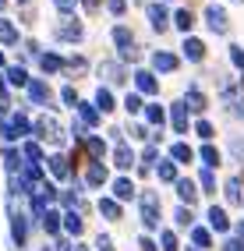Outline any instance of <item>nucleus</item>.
<instances>
[{
  "mask_svg": "<svg viewBox=\"0 0 244 251\" xmlns=\"http://www.w3.org/2000/svg\"><path fill=\"white\" fill-rule=\"evenodd\" d=\"M124 110L131 113V117H135V113H142V110H145L142 96H138V92H127V96H124Z\"/></svg>",
  "mask_w": 244,
  "mask_h": 251,
  "instance_id": "nucleus-39",
  "label": "nucleus"
},
{
  "mask_svg": "<svg viewBox=\"0 0 244 251\" xmlns=\"http://www.w3.org/2000/svg\"><path fill=\"white\" fill-rule=\"evenodd\" d=\"M145 121H149V124H156V127H163L167 113H163V106H159V103H149V106H145Z\"/></svg>",
  "mask_w": 244,
  "mask_h": 251,
  "instance_id": "nucleus-35",
  "label": "nucleus"
},
{
  "mask_svg": "<svg viewBox=\"0 0 244 251\" xmlns=\"http://www.w3.org/2000/svg\"><path fill=\"white\" fill-rule=\"evenodd\" d=\"M22 163H43V149L36 142H25L22 145Z\"/></svg>",
  "mask_w": 244,
  "mask_h": 251,
  "instance_id": "nucleus-34",
  "label": "nucleus"
},
{
  "mask_svg": "<svg viewBox=\"0 0 244 251\" xmlns=\"http://www.w3.org/2000/svg\"><path fill=\"white\" fill-rule=\"evenodd\" d=\"M234 233H237V241H244V223H237V226H234Z\"/></svg>",
  "mask_w": 244,
  "mask_h": 251,
  "instance_id": "nucleus-57",
  "label": "nucleus"
},
{
  "mask_svg": "<svg viewBox=\"0 0 244 251\" xmlns=\"http://www.w3.org/2000/svg\"><path fill=\"white\" fill-rule=\"evenodd\" d=\"M106 166L103 163H89V170H85V184H89V188H103V184H106Z\"/></svg>",
  "mask_w": 244,
  "mask_h": 251,
  "instance_id": "nucleus-16",
  "label": "nucleus"
},
{
  "mask_svg": "<svg viewBox=\"0 0 244 251\" xmlns=\"http://www.w3.org/2000/svg\"><path fill=\"white\" fill-rule=\"evenodd\" d=\"M177 184V195H181V205H195V202H198V188H195V180H188V177H177L173 180Z\"/></svg>",
  "mask_w": 244,
  "mask_h": 251,
  "instance_id": "nucleus-9",
  "label": "nucleus"
},
{
  "mask_svg": "<svg viewBox=\"0 0 244 251\" xmlns=\"http://www.w3.org/2000/svg\"><path fill=\"white\" fill-rule=\"evenodd\" d=\"M145 11H149V25L156 32H167V25H170V11L167 7H163V4H149Z\"/></svg>",
  "mask_w": 244,
  "mask_h": 251,
  "instance_id": "nucleus-12",
  "label": "nucleus"
},
{
  "mask_svg": "<svg viewBox=\"0 0 244 251\" xmlns=\"http://www.w3.org/2000/svg\"><path fill=\"white\" fill-rule=\"evenodd\" d=\"M7 81H11V85H28V71L25 68H18V64H14V68H7Z\"/></svg>",
  "mask_w": 244,
  "mask_h": 251,
  "instance_id": "nucleus-37",
  "label": "nucleus"
},
{
  "mask_svg": "<svg viewBox=\"0 0 244 251\" xmlns=\"http://www.w3.org/2000/svg\"><path fill=\"white\" fill-rule=\"evenodd\" d=\"M39 226L50 233V237H57V233H60V216H57L53 209H46V212L39 216Z\"/></svg>",
  "mask_w": 244,
  "mask_h": 251,
  "instance_id": "nucleus-24",
  "label": "nucleus"
},
{
  "mask_svg": "<svg viewBox=\"0 0 244 251\" xmlns=\"http://www.w3.org/2000/svg\"><path fill=\"white\" fill-rule=\"evenodd\" d=\"M205 220H209V226H213L216 233H226V230H230V220H226V212H223L220 205H209Z\"/></svg>",
  "mask_w": 244,
  "mask_h": 251,
  "instance_id": "nucleus-13",
  "label": "nucleus"
},
{
  "mask_svg": "<svg viewBox=\"0 0 244 251\" xmlns=\"http://www.w3.org/2000/svg\"><path fill=\"white\" fill-rule=\"evenodd\" d=\"M4 166H7V174H14L22 166V152H18V149H4Z\"/></svg>",
  "mask_w": 244,
  "mask_h": 251,
  "instance_id": "nucleus-40",
  "label": "nucleus"
},
{
  "mask_svg": "<svg viewBox=\"0 0 244 251\" xmlns=\"http://www.w3.org/2000/svg\"><path fill=\"white\" fill-rule=\"evenodd\" d=\"M156 177H159L163 184H173V180H177V163H170V159H163V163L156 166Z\"/></svg>",
  "mask_w": 244,
  "mask_h": 251,
  "instance_id": "nucleus-29",
  "label": "nucleus"
},
{
  "mask_svg": "<svg viewBox=\"0 0 244 251\" xmlns=\"http://www.w3.org/2000/svg\"><path fill=\"white\" fill-rule=\"evenodd\" d=\"M4 4H7V0H0V11H4Z\"/></svg>",
  "mask_w": 244,
  "mask_h": 251,
  "instance_id": "nucleus-61",
  "label": "nucleus"
},
{
  "mask_svg": "<svg viewBox=\"0 0 244 251\" xmlns=\"http://www.w3.org/2000/svg\"><path fill=\"white\" fill-rule=\"evenodd\" d=\"M135 89H138V96H156L159 92V78L152 71H135Z\"/></svg>",
  "mask_w": 244,
  "mask_h": 251,
  "instance_id": "nucleus-8",
  "label": "nucleus"
},
{
  "mask_svg": "<svg viewBox=\"0 0 244 251\" xmlns=\"http://www.w3.org/2000/svg\"><path fill=\"white\" fill-rule=\"evenodd\" d=\"M131 138H149L145 135V124H131Z\"/></svg>",
  "mask_w": 244,
  "mask_h": 251,
  "instance_id": "nucleus-54",
  "label": "nucleus"
},
{
  "mask_svg": "<svg viewBox=\"0 0 244 251\" xmlns=\"http://www.w3.org/2000/svg\"><path fill=\"white\" fill-rule=\"evenodd\" d=\"M18 4H28V0H18Z\"/></svg>",
  "mask_w": 244,
  "mask_h": 251,
  "instance_id": "nucleus-62",
  "label": "nucleus"
},
{
  "mask_svg": "<svg viewBox=\"0 0 244 251\" xmlns=\"http://www.w3.org/2000/svg\"><path fill=\"white\" fill-rule=\"evenodd\" d=\"M39 68H43L46 75H57V71L64 68V60H60L57 53H43V57H39Z\"/></svg>",
  "mask_w": 244,
  "mask_h": 251,
  "instance_id": "nucleus-32",
  "label": "nucleus"
},
{
  "mask_svg": "<svg viewBox=\"0 0 244 251\" xmlns=\"http://www.w3.org/2000/svg\"><path fill=\"white\" fill-rule=\"evenodd\" d=\"M0 68H4V53H0Z\"/></svg>",
  "mask_w": 244,
  "mask_h": 251,
  "instance_id": "nucleus-60",
  "label": "nucleus"
},
{
  "mask_svg": "<svg viewBox=\"0 0 244 251\" xmlns=\"http://www.w3.org/2000/svg\"><path fill=\"white\" fill-rule=\"evenodd\" d=\"M138 212H142V226H145V230H159V212H163V205H159V195H156V191H142V195H138Z\"/></svg>",
  "mask_w": 244,
  "mask_h": 251,
  "instance_id": "nucleus-2",
  "label": "nucleus"
},
{
  "mask_svg": "<svg viewBox=\"0 0 244 251\" xmlns=\"http://www.w3.org/2000/svg\"><path fill=\"white\" fill-rule=\"evenodd\" d=\"M124 7H127V0H106V11L113 14V18H121V14H124Z\"/></svg>",
  "mask_w": 244,
  "mask_h": 251,
  "instance_id": "nucleus-45",
  "label": "nucleus"
},
{
  "mask_svg": "<svg viewBox=\"0 0 244 251\" xmlns=\"http://www.w3.org/2000/svg\"><path fill=\"white\" fill-rule=\"evenodd\" d=\"M138 248H142V251H159V244H156L152 237H138Z\"/></svg>",
  "mask_w": 244,
  "mask_h": 251,
  "instance_id": "nucleus-53",
  "label": "nucleus"
},
{
  "mask_svg": "<svg viewBox=\"0 0 244 251\" xmlns=\"http://www.w3.org/2000/svg\"><path fill=\"white\" fill-rule=\"evenodd\" d=\"M46 163H50V174H53V177H74V174H71V166H68V156H60V152H57V156L46 159Z\"/></svg>",
  "mask_w": 244,
  "mask_h": 251,
  "instance_id": "nucleus-25",
  "label": "nucleus"
},
{
  "mask_svg": "<svg viewBox=\"0 0 244 251\" xmlns=\"http://www.w3.org/2000/svg\"><path fill=\"white\" fill-rule=\"evenodd\" d=\"M223 251H244V241H226Z\"/></svg>",
  "mask_w": 244,
  "mask_h": 251,
  "instance_id": "nucleus-55",
  "label": "nucleus"
},
{
  "mask_svg": "<svg viewBox=\"0 0 244 251\" xmlns=\"http://www.w3.org/2000/svg\"><path fill=\"white\" fill-rule=\"evenodd\" d=\"M195 159V152H191V145L188 142H177V145H170V163H177V166H181V163H191Z\"/></svg>",
  "mask_w": 244,
  "mask_h": 251,
  "instance_id": "nucleus-22",
  "label": "nucleus"
},
{
  "mask_svg": "<svg viewBox=\"0 0 244 251\" xmlns=\"http://www.w3.org/2000/svg\"><path fill=\"white\" fill-rule=\"evenodd\" d=\"M96 248H99V251H113V241L106 237V233H99V237H96Z\"/></svg>",
  "mask_w": 244,
  "mask_h": 251,
  "instance_id": "nucleus-52",
  "label": "nucleus"
},
{
  "mask_svg": "<svg viewBox=\"0 0 244 251\" xmlns=\"http://www.w3.org/2000/svg\"><path fill=\"white\" fill-rule=\"evenodd\" d=\"M64 230H68V233H71V237H78V233H81V230H85V220H81V216H78V212L71 209L68 216H64Z\"/></svg>",
  "mask_w": 244,
  "mask_h": 251,
  "instance_id": "nucleus-28",
  "label": "nucleus"
},
{
  "mask_svg": "<svg viewBox=\"0 0 244 251\" xmlns=\"http://www.w3.org/2000/svg\"><path fill=\"white\" fill-rule=\"evenodd\" d=\"M181 50H184V57H188L191 64H202V60H205V43H202V39H191V36H188Z\"/></svg>",
  "mask_w": 244,
  "mask_h": 251,
  "instance_id": "nucleus-14",
  "label": "nucleus"
},
{
  "mask_svg": "<svg viewBox=\"0 0 244 251\" xmlns=\"http://www.w3.org/2000/svg\"><path fill=\"white\" fill-rule=\"evenodd\" d=\"M60 99H64V106L74 110V106H78V92H74V85H64V89H60Z\"/></svg>",
  "mask_w": 244,
  "mask_h": 251,
  "instance_id": "nucleus-43",
  "label": "nucleus"
},
{
  "mask_svg": "<svg viewBox=\"0 0 244 251\" xmlns=\"http://www.w3.org/2000/svg\"><path fill=\"white\" fill-rule=\"evenodd\" d=\"M173 25L181 28V32H191V25H195V14H191L188 7H181V11L173 14Z\"/></svg>",
  "mask_w": 244,
  "mask_h": 251,
  "instance_id": "nucleus-36",
  "label": "nucleus"
},
{
  "mask_svg": "<svg viewBox=\"0 0 244 251\" xmlns=\"http://www.w3.org/2000/svg\"><path fill=\"white\" fill-rule=\"evenodd\" d=\"M191 251H195V248H191Z\"/></svg>",
  "mask_w": 244,
  "mask_h": 251,
  "instance_id": "nucleus-64",
  "label": "nucleus"
},
{
  "mask_svg": "<svg viewBox=\"0 0 244 251\" xmlns=\"http://www.w3.org/2000/svg\"><path fill=\"white\" fill-rule=\"evenodd\" d=\"M170 121H173V131H177V135H188V106H184V103H173V106H170Z\"/></svg>",
  "mask_w": 244,
  "mask_h": 251,
  "instance_id": "nucleus-15",
  "label": "nucleus"
},
{
  "mask_svg": "<svg viewBox=\"0 0 244 251\" xmlns=\"http://www.w3.org/2000/svg\"><path fill=\"white\" fill-rule=\"evenodd\" d=\"M191 241H195V251H209V244H213V233L202 230V226H191Z\"/></svg>",
  "mask_w": 244,
  "mask_h": 251,
  "instance_id": "nucleus-26",
  "label": "nucleus"
},
{
  "mask_svg": "<svg viewBox=\"0 0 244 251\" xmlns=\"http://www.w3.org/2000/svg\"><path fill=\"white\" fill-rule=\"evenodd\" d=\"M198 156H202V163H205V170L220 166V159H223V156H220V149H216V145H209V142L202 145V152H198Z\"/></svg>",
  "mask_w": 244,
  "mask_h": 251,
  "instance_id": "nucleus-27",
  "label": "nucleus"
},
{
  "mask_svg": "<svg viewBox=\"0 0 244 251\" xmlns=\"http://www.w3.org/2000/svg\"><path fill=\"white\" fill-rule=\"evenodd\" d=\"M156 156H159V149H156V142H152V145H145V152H142V163H152Z\"/></svg>",
  "mask_w": 244,
  "mask_h": 251,
  "instance_id": "nucleus-51",
  "label": "nucleus"
},
{
  "mask_svg": "<svg viewBox=\"0 0 244 251\" xmlns=\"http://www.w3.org/2000/svg\"><path fill=\"white\" fill-rule=\"evenodd\" d=\"M46 251H50V248H46Z\"/></svg>",
  "mask_w": 244,
  "mask_h": 251,
  "instance_id": "nucleus-63",
  "label": "nucleus"
},
{
  "mask_svg": "<svg viewBox=\"0 0 244 251\" xmlns=\"http://www.w3.org/2000/svg\"><path fill=\"white\" fill-rule=\"evenodd\" d=\"M96 110H99V113H110L113 106H117V103H113V92L110 89H99V92H96V103H92Z\"/></svg>",
  "mask_w": 244,
  "mask_h": 251,
  "instance_id": "nucleus-30",
  "label": "nucleus"
},
{
  "mask_svg": "<svg viewBox=\"0 0 244 251\" xmlns=\"http://www.w3.org/2000/svg\"><path fill=\"white\" fill-rule=\"evenodd\" d=\"M71 138H74V142L85 138V124H81V121H71Z\"/></svg>",
  "mask_w": 244,
  "mask_h": 251,
  "instance_id": "nucleus-48",
  "label": "nucleus"
},
{
  "mask_svg": "<svg viewBox=\"0 0 244 251\" xmlns=\"http://www.w3.org/2000/svg\"><path fill=\"white\" fill-rule=\"evenodd\" d=\"M113 43H117V50H121V53H124V50H131V46H135L131 28H127V25H117V28H113Z\"/></svg>",
  "mask_w": 244,
  "mask_h": 251,
  "instance_id": "nucleus-23",
  "label": "nucleus"
},
{
  "mask_svg": "<svg viewBox=\"0 0 244 251\" xmlns=\"http://www.w3.org/2000/svg\"><path fill=\"white\" fill-rule=\"evenodd\" d=\"M131 198H138V188L131 177H117L113 180V202H131Z\"/></svg>",
  "mask_w": 244,
  "mask_h": 251,
  "instance_id": "nucleus-7",
  "label": "nucleus"
},
{
  "mask_svg": "<svg viewBox=\"0 0 244 251\" xmlns=\"http://www.w3.org/2000/svg\"><path fill=\"white\" fill-rule=\"evenodd\" d=\"M85 149H89L92 163H103V156H106V142H103L99 135H85Z\"/></svg>",
  "mask_w": 244,
  "mask_h": 251,
  "instance_id": "nucleus-18",
  "label": "nucleus"
},
{
  "mask_svg": "<svg viewBox=\"0 0 244 251\" xmlns=\"http://www.w3.org/2000/svg\"><path fill=\"white\" fill-rule=\"evenodd\" d=\"M11 241L18 244V248H25V244H28V216L11 212Z\"/></svg>",
  "mask_w": 244,
  "mask_h": 251,
  "instance_id": "nucleus-6",
  "label": "nucleus"
},
{
  "mask_svg": "<svg viewBox=\"0 0 244 251\" xmlns=\"http://www.w3.org/2000/svg\"><path fill=\"white\" fill-rule=\"evenodd\" d=\"M0 43H4V46H14V43H18V28H14L7 18H0Z\"/></svg>",
  "mask_w": 244,
  "mask_h": 251,
  "instance_id": "nucleus-31",
  "label": "nucleus"
},
{
  "mask_svg": "<svg viewBox=\"0 0 244 251\" xmlns=\"http://www.w3.org/2000/svg\"><path fill=\"white\" fill-rule=\"evenodd\" d=\"M53 7H57V11H64V14H71V11L78 7V0H53Z\"/></svg>",
  "mask_w": 244,
  "mask_h": 251,
  "instance_id": "nucleus-47",
  "label": "nucleus"
},
{
  "mask_svg": "<svg viewBox=\"0 0 244 251\" xmlns=\"http://www.w3.org/2000/svg\"><path fill=\"white\" fill-rule=\"evenodd\" d=\"M230 60H234L237 71H244V50H241V46H230Z\"/></svg>",
  "mask_w": 244,
  "mask_h": 251,
  "instance_id": "nucleus-46",
  "label": "nucleus"
},
{
  "mask_svg": "<svg viewBox=\"0 0 244 251\" xmlns=\"http://www.w3.org/2000/svg\"><path fill=\"white\" fill-rule=\"evenodd\" d=\"M138 163V156H135V149H127L124 142L113 149V166H117V170H131V166Z\"/></svg>",
  "mask_w": 244,
  "mask_h": 251,
  "instance_id": "nucleus-11",
  "label": "nucleus"
},
{
  "mask_svg": "<svg viewBox=\"0 0 244 251\" xmlns=\"http://www.w3.org/2000/svg\"><path fill=\"white\" fill-rule=\"evenodd\" d=\"M198 184L205 188V195H213L216 191V174L213 170H202V177H198Z\"/></svg>",
  "mask_w": 244,
  "mask_h": 251,
  "instance_id": "nucleus-42",
  "label": "nucleus"
},
{
  "mask_svg": "<svg viewBox=\"0 0 244 251\" xmlns=\"http://www.w3.org/2000/svg\"><path fill=\"white\" fill-rule=\"evenodd\" d=\"M0 96H7V85H4V78H0Z\"/></svg>",
  "mask_w": 244,
  "mask_h": 251,
  "instance_id": "nucleus-59",
  "label": "nucleus"
},
{
  "mask_svg": "<svg viewBox=\"0 0 244 251\" xmlns=\"http://www.w3.org/2000/svg\"><path fill=\"white\" fill-rule=\"evenodd\" d=\"M195 135H198L202 142H209V138H213V124H209V121H198V124H195Z\"/></svg>",
  "mask_w": 244,
  "mask_h": 251,
  "instance_id": "nucleus-44",
  "label": "nucleus"
},
{
  "mask_svg": "<svg viewBox=\"0 0 244 251\" xmlns=\"http://www.w3.org/2000/svg\"><path fill=\"white\" fill-rule=\"evenodd\" d=\"M99 75H106V81H110V85H121V81H124V68H121L117 60H106V64H99Z\"/></svg>",
  "mask_w": 244,
  "mask_h": 251,
  "instance_id": "nucleus-19",
  "label": "nucleus"
},
{
  "mask_svg": "<svg viewBox=\"0 0 244 251\" xmlns=\"http://www.w3.org/2000/svg\"><path fill=\"white\" fill-rule=\"evenodd\" d=\"M156 244H163V251H177V233L173 230H159V241Z\"/></svg>",
  "mask_w": 244,
  "mask_h": 251,
  "instance_id": "nucleus-41",
  "label": "nucleus"
},
{
  "mask_svg": "<svg viewBox=\"0 0 244 251\" xmlns=\"http://www.w3.org/2000/svg\"><path fill=\"white\" fill-rule=\"evenodd\" d=\"M223 191H226V202L230 205H244V191H241V177H230L223 184Z\"/></svg>",
  "mask_w": 244,
  "mask_h": 251,
  "instance_id": "nucleus-21",
  "label": "nucleus"
},
{
  "mask_svg": "<svg viewBox=\"0 0 244 251\" xmlns=\"http://www.w3.org/2000/svg\"><path fill=\"white\" fill-rule=\"evenodd\" d=\"M205 25H209V32H216V36H226V32H230L226 11H223V7H216V4H209V7H205Z\"/></svg>",
  "mask_w": 244,
  "mask_h": 251,
  "instance_id": "nucleus-4",
  "label": "nucleus"
},
{
  "mask_svg": "<svg viewBox=\"0 0 244 251\" xmlns=\"http://www.w3.org/2000/svg\"><path fill=\"white\" fill-rule=\"evenodd\" d=\"M99 216H106V220H121V202H113V198H99Z\"/></svg>",
  "mask_w": 244,
  "mask_h": 251,
  "instance_id": "nucleus-33",
  "label": "nucleus"
},
{
  "mask_svg": "<svg viewBox=\"0 0 244 251\" xmlns=\"http://www.w3.org/2000/svg\"><path fill=\"white\" fill-rule=\"evenodd\" d=\"M173 220H177V226H195V212L188 209V205H177V212H173Z\"/></svg>",
  "mask_w": 244,
  "mask_h": 251,
  "instance_id": "nucleus-38",
  "label": "nucleus"
},
{
  "mask_svg": "<svg viewBox=\"0 0 244 251\" xmlns=\"http://www.w3.org/2000/svg\"><path fill=\"white\" fill-rule=\"evenodd\" d=\"M99 117H103V113L96 110L92 103H78V121L85 124V127H96V124H99Z\"/></svg>",
  "mask_w": 244,
  "mask_h": 251,
  "instance_id": "nucleus-20",
  "label": "nucleus"
},
{
  "mask_svg": "<svg viewBox=\"0 0 244 251\" xmlns=\"http://www.w3.org/2000/svg\"><path fill=\"white\" fill-rule=\"evenodd\" d=\"M28 99L36 106H50V99H53V92H50V85H46V81H39V78H28Z\"/></svg>",
  "mask_w": 244,
  "mask_h": 251,
  "instance_id": "nucleus-5",
  "label": "nucleus"
},
{
  "mask_svg": "<svg viewBox=\"0 0 244 251\" xmlns=\"http://www.w3.org/2000/svg\"><path fill=\"white\" fill-rule=\"evenodd\" d=\"M85 7H89V11H96V7H99V0H85Z\"/></svg>",
  "mask_w": 244,
  "mask_h": 251,
  "instance_id": "nucleus-58",
  "label": "nucleus"
},
{
  "mask_svg": "<svg viewBox=\"0 0 244 251\" xmlns=\"http://www.w3.org/2000/svg\"><path fill=\"white\" fill-rule=\"evenodd\" d=\"M32 135H36L39 142H53V145H64V127L53 113H43L36 117V124H32Z\"/></svg>",
  "mask_w": 244,
  "mask_h": 251,
  "instance_id": "nucleus-1",
  "label": "nucleus"
},
{
  "mask_svg": "<svg viewBox=\"0 0 244 251\" xmlns=\"http://www.w3.org/2000/svg\"><path fill=\"white\" fill-rule=\"evenodd\" d=\"M68 68H71V71H85V68H89V60H85V57H71V60H68Z\"/></svg>",
  "mask_w": 244,
  "mask_h": 251,
  "instance_id": "nucleus-50",
  "label": "nucleus"
},
{
  "mask_svg": "<svg viewBox=\"0 0 244 251\" xmlns=\"http://www.w3.org/2000/svg\"><path fill=\"white\" fill-rule=\"evenodd\" d=\"M184 106H191L195 113H202V110L209 106V99H205V92L198 89V81H191V85H188V92H184Z\"/></svg>",
  "mask_w": 244,
  "mask_h": 251,
  "instance_id": "nucleus-10",
  "label": "nucleus"
},
{
  "mask_svg": "<svg viewBox=\"0 0 244 251\" xmlns=\"http://www.w3.org/2000/svg\"><path fill=\"white\" fill-rule=\"evenodd\" d=\"M57 251H71V241H57Z\"/></svg>",
  "mask_w": 244,
  "mask_h": 251,
  "instance_id": "nucleus-56",
  "label": "nucleus"
},
{
  "mask_svg": "<svg viewBox=\"0 0 244 251\" xmlns=\"http://www.w3.org/2000/svg\"><path fill=\"white\" fill-rule=\"evenodd\" d=\"M53 39H60V43H81V39H85V28H81L78 22H71V18H64L53 28Z\"/></svg>",
  "mask_w": 244,
  "mask_h": 251,
  "instance_id": "nucleus-3",
  "label": "nucleus"
},
{
  "mask_svg": "<svg viewBox=\"0 0 244 251\" xmlns=\"http://www.w3.org/2000/svg\"><path fill=\"white\" fill-rule=\"evenodd\" d=\"M152 68H156V71H163V75H170V71L177 68V57H173V53H167V50H156V53H152Z\"/></svg>",
  "mask_w": 244,
  "mask_h": 251,
  "instance_id": "nucleus-17",
  "label": "nucleus"
},
{
  "mask_svg": "<svg viewBox=\"0 0 244 251\" xmlns=\"http://www.w3.org/2000/svg\"><path fill=\"white\" fill-rule=\"evenodd\" d=\"M230 152H234V156L244 163V138H234V142H230Z\"/></svg>",
  "mask_w": 244,
  "mask_h": 251,
  "instance_id": "nucleus-49",
  "label": "nucleus"
}]
</instances>
